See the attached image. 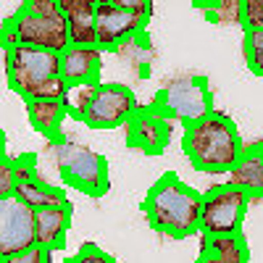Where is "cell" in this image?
I'll return each instance as SVG.
<instances>
[{"label":"cell","instance_id":"cell-1","mask_svg":"<svg viewBox=\"0 0 263 263\" xmlns=\"http://www.w3.org/2000/svg\"><path fill=\"white\" fill-rule=\"evenodd\" d=\"M182 150L195 171L229 174L242 156L245 142L229 116L211 111L195 121H187Z\"/></svg>","mask_w":263,"mask_h":263},{"label":"cell","instance_id":"cell-26","mask_svg":"<svg viewBox=\"0 0 263 263\" xmlns=\"http://www.w3.org/2000/svg\"><path fill=\"white\" fill-rule=\"evenodd\" d=\"M34 158L32 156H24V158H13V168H16V184L21 182H29L37 177V171H34Z\"/></svg>","mask_w":263,"mask_h":263},{"label":"cell","instance_id":"cell-3","mask_svg":"<svg viewBox=\"0 0 263 263\" xmlns=\"http://www.w3.org/2000/svg\"><path fill=\"white\" fill-rule=\"evenodd\" d=\"M3 63L8 87L21 100L34 98H66L69 82L61 74V53L34 45H3Z\"/></svg>","mask_w":263,"mask_h":263},{"label":"cell","instance_id":"cell-13","mask_svg":"<svg viewBox=\"0 0 263 263\" xmlns=\"http://www.w3.org/2000/svg\"><path fill=\"white\" fill-rule=\"evenodd\" d=\"M71 213H74L71 203L34 211L37 245L48 248V250H61L66 245V234H69V229H71Z\"/></svg>","mask_w":263,"mask_h":263},{"label":"cell","instance_id":"cell-8","mask_svg":"<svg viewBox=\"0 0 263 263\" xmlns=\"http://www.w3.org/2000/svg\"><path fill=\"white\" fill-rule=\"evenodd\" d=\"M137 111H140V103L126 84L103 82L98 84L82 121L90 129H119L126 126Z\"/></svg>","mask_w":263,"mask_h":263},{"label":"cell","instance_id":"cell-16","mask_svg":"<svg viewBox=\"0 0 263 263\" xmlns=\"http://www.w3.org/2000/svg\"><path fill=\"white\" fill-rule=\"evenodd\" d=\"M24 105H27V116L34 132H40V135H45L50 140L61 135L63 121L69 119L63 98H34V100H27Z\"/></svg>","mask_w":263,"mask_h":263},{"label":"cell","instance_id":"cell-12","mask_svg":"<svg viewBox=\"0 0 263 263\" xmlns=\"http://www.w3.org/2000/svg\"><path fill=\"white\" fill-rule=\"evenodd\" d=\"M103 48L100 45H77L71 42L61 53V74L69 84H92L100 82L103 66Z\"/></svg>","mask_w":263,"mask_h":263},{"label":"cell","instance_id":"cell-20","mask_svg":"<svg viewBox=\"0 0 263 263\" xmlns=\"http://www.w3.org/2000/svg\"><path fill=\"white\" fill-rule=\"evenodd\" d=\"M98 84L100 82H92V84H71L69 87V92H66L63 103H66V111H69V116L74 121H82L84 114H87V108H90V100L98 90Z\"/></svg>","mask_w":263,"mask_h":263},{"label":"cell","instance_id":"cell-25","mask_svg":"<svg viewBox=\"0 0 263 263\" xmlns=\"http://www.w3.org/2000/svg\"><path fill=\"white\" fill-rule=\"evenodd\" d=\"M100 3H114L119 8H126V11H135L145 18L153 16V0H100Z\"/></svg>","mask_w":263,"mask_h":263},{"label":"cell","instance_id":"cell-17","mask_svg":"<svg viewBox=\"0 0 263 263\" xmlns=\"http://www.w3.org/2000/svg\"><path fill=\"white\" fill-rule=\"evenodd\" d=\"M229 182L250 192V197H263V145H248L237 166L229 171Z\"/></svg>","mask_w":263,"mask_h":263},{"label":"cell","instance_id":"cell-6","mask_svg":"<svg viewBox=\"0 0 263 263\" xmlns=\"http://www.w3.org/2000/svg\"><path fill=\"white\" fill-rule=\"evenodd\" d=\"M61 179L90 195V197H103L111 187V179H108V161L100 153L90 150V147H82V145H66L61 153Z\"/></svg>","mask_w":263,"mask_h":263},{"label":"cell","instance_id":"cell-23","mask_svg":"<svg viewBox=\"0 0 263 263\" xmlns=\"http://www.w3.org/2000/svg\"><path fill=\"white\" fill-rule=\"evenodd\" d=\"M242 27L245 29H263V0H245Z\"/></svg>","mask_w":263,"mask_h":263},{"label":"cell","instance_id":"cell-10","mask_svg":"<svg viewBox=\"0 0 263 263\" xmlns=\"http://www.w3.org/2000/svg\"><path fill=\"white\" fill-rule=\"evenodd\" d=\"M171 116L166 114V108L161 103L140 108V111L132 116L129 126V145L137 147L147 156H158L166 150L168 137H171Z\"/></svg>","mask_w":263,"mask_h":263},{"label":"cell","instance_id":"cell-22","mask_svg":"<svg viewBox=\"0 0 263 263\" xmlns=\"http://www.w3.org/2000/svg\"><path fill=\"white\" fill-rule=\"evenodd\" d=\"M16 195V168L13 158L6 153V145L0 147V197Z\"/></svg>","mask_w":263,"mask_h":263},{"label":"cell","instance_id":"cell-7","mask_svg":"<svg viewBox=\"0 0 263 263\" xmlns=\"http://www.w3.org/2000/svg\"><path fill=\"white\" fill-rule=\"evenodd\" d=\"M34 245V208L18 195L0 197V260L13 263Z\"/></svg>","mask_w":263,"mask_h":263},{"label":"cell","instance_id":"cell-11","mask_svg":"<svg viewBox=\"0 0 263 263\" xmlns=\"http://www.w3.org/2000/svg\"><path fill=\"white\" fill-rule=\"evenodd\" d=\"M158 103L166 108L171 119L195 121L205 114H211V92L200 77H190L182 82H174L166 92L158 95Z\"/></svg>","mask_w":263,"mask_h":263},{"label":"cell","instance_id":"cell-4","mask_svg":"<svg viewBox=\"0 0 263 263\" xmlns=\"http://www.w3.org/2000/svg\"><path fill=\"white\" fill-rule=\"evenodd\" d=\"M34 45L63 53L71 45V29L61 0H24L3 24V45Z\"/></svg>","mask_w":263,"mask_h":263},{"label":"cell","instance_id":"cell-27","mask_svg":"<svg viewBox=\"0 0 263 263\" xmlns=\"http://www.w3.org/2000/svg\"><path fill=\"white\" fill-rule=\"evenodd\" d=\"M50 253H53V250L42 248V245H34V248H29L27 253H21L13 263H48V260H50Z\"/></svg>","mask_w":263,"mask_h":263},{"label":"cell","instance_id":"cell-19","mask_svg":"<svg viewBox=\"0 0 263 263\" xmlns=\"http://www.w3.org/2000/svg\"><path fill=\"white\" fill-rule=\"evenodd\" d=\"M195 8L205 11V16L216 24H239L242 27L245 0H195Z\"/></svg>","mask_w":263,"mask_h":263},{"label":"cell","instance_id":"cell-24","mask_svg":"<svg viewBox=\"0 0 263 263\" xmlns=\"http://www.w3.org/2000/svg\"><path fill=\"white\" fill-rule=\"evenodd\" d=\"M74 263H114V258L108 255V253H103L98 245H92V242H87L74 258H71Z\"/></svg>","mask_w":263,"mask_h":263},{"label":"cell","instance_id":"cell-15","mask_svg":"<svg viewBox=\"0 0 263 263\" xmlns=\"http://www.w3.org/2000/svg\"><path fill=\"white\" fill-rule=\"evenodd\" d=\"M200 260H208V263H245V260H250V250H248L242 232L203 234Z\"/></svg>","mask_w":263,"mask_h":263},{"label":"cell","instance_id":"cell-14","mask_svg":"<svg viewBox=\"0 0 263 263\" xmlns=\"http://www.w3.org/2000/svg\"><path fill=\"white\" fill-rule=\"evenodd\" d=\"M98 3L100 0H61V8L69 18L71 42H77V45H98Z\"/></svg>","mask_w":263,"mask_h":263},{"label":"cell","instance_id":"cell-2","mask_svg":"<svg viewBox=\"0 0 263 263\" xmlns=\"http://www.w3.org/2000/svg\"><path fill=\"white\" fill-rule=\"evenodd\" d=\"M147 224L174 239H184L200 232L203 195L184 184L177 174H163L142 200Z\"/></svg>","mask_w":263,"mask_h":263},{"label":"cell","instance_id":"cell-18","mask_svg":"<svg viewBox=\"0 0 263 263\" xmlns=\"http://www.w3.org/2000/svg\"><path fill=\"white\" fill-rule=\"evenodd\" d=\"M16 195L21 197L24 203H29L34 211L40 208H53V205H66V192L63 187H55V184H45L42 179H29V182H21L16 184Z\"/></svg>","mask_w":263,"mask_h":263},{"label":"cell","instance_id":"cell-21","mask_svg":"<svg viewBox=\"0 0 263 263\" xmlns=\"http://www.w3.org/2000/svg\"><path fill=\"white\" fill-rule=\"evenodd\" d=\"M245 61L253 74L263 77V29H245Z\"/></svg>","mask_w":263,"mask_h":263},{"label":"cell","instance_id":"cell-9","mask_svg":"<svg viewBox=\"0 0 263 263\" xmlns=\"http://www.w3.org/2000/svg\"><path fill=\"white\" fill-rule=\"evenodd\" d=\"M145 16L119 8L114 3H98V18H95V32H98V45L103 50H116L126 40L140 37L147 27Z\"/></svg>","mask_w":263,"mask_h":263},{"label":"cell","instance_id":"cell-5","mask_svg":"<svg viewBox=\"0 0 263 263\" xmlns=\"http://www.w3.org/2000/svg\"><path fill=\"white\" fill-rule=\"evenodd\" d=\"M250 192L232 182L216 184L203 195V213H200V234H229L242 232V221L250 205Z\"/></svg>","mask_w":263,"mask_h":263}]
</instances>
